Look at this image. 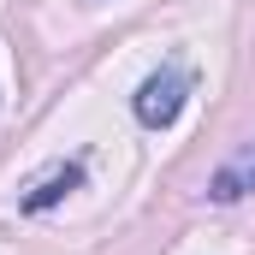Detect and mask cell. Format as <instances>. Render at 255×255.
<instances>
[{
    "instance_id": "cell-1",
    "label": "cell",
    "mask_w": 255,
    "mask_h": 255,
    "mask_svg": "<svg viewBox=\"0 0 255 255\" xmlns=\"http://www.w3.org/2000/svg\"><path fill=\"white\" fill-rule=\"evenodd\" d=\"M184 101H190V77H184L178 65H160V71L142 77V89L130 95V113H136L142 130H166L178 113H184Z\"/></svg>"
},
{
    "instance_id": "cell-2",
    "label": "cell",
    "mask_w": 255,
    "mask_h": 255,
    "mask_svg": "<svg viewBox=\"0 0 255 255\" xmlns=\"http://www.w3.org/2000/svg\"><path fill=\"white\" fill-rule=\"evenodd\" d=\"M77 184H83V160H65V166H54L48 178H36L30 190L18 196V208H24V214H48V208H54V202H65Z\"/></svg>"
},
{
    "instance_id": "cell-3",
    "label": "cell",
    "mask_w": 255,
    "mask_h": 255,
    "mask_svg": "<svg viewBox=\"0 0 255 255\" xmlns=\"http://www.w3.org/2000/svg\"><path fill=\"white\" fill-rule=\"evenodd\" d=\"M255 190V142L250 148H238L214 178H208V202H238V196Z\"/></svg>"
}]
</instances>
